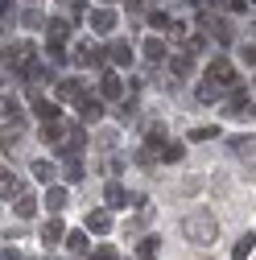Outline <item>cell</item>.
I'll use <instances>...</instances> for the list:
<instances>
[{"instance_id":"cell-1","label":"cell","mask_w":256,"mask_h":260,"mask_svg":"<svg viewBox=\"0 0 256 260\" xmlns=\"http://www.w3.org/2000/svg\"><path fill=\"white\" fill-rule=\"evenodd\" d=\"M182 236L190 240V244H215L219 240V223H215V215L211 211H190L186 219H182Z\"/></svg>"},{"instance_id":"cell-2","label":"cell","mask_w":256,"mask_h":260,"mask_svg":"<svg viewBox=\"0 0 256 260\" xmlns=\"http://www.w3.org/2000/svg\"><path fill=\"white\" fill-rule=\"evenodd\" d=\"M207 75H211V83H215V87H236V83H240V79H236V67H232L228 58H215Z\"/></svg>"},{"instance_id":"cell-3","label":"cell","mask_w":256,"mask_h":260,"mask_svg":"<svg viewBox=\"0 0 256 260\" xmlns=\"http://www.w3.org/2000/svg\"><path fill=\"white\" fill-rule=\"evenodd\" d=\"M199 29H207V34H215L219 42H232V25L223 21V17H215V13H199Z\"/></svg>"},{"instance_id":"cell-4","label":"cell","mask_w":256,"mask_h":260,"mask_svg":"<svg viewBox=\"0 0 256 260\" xmlns=\"http://www.w3.org/2000/svg\"><path fill=\"white\" fill-rule=\"evenodd\" d=\"M91 29L95 34H112L116 29V13L112 9H91Z\"/></svg>"},{"instance_id":"cell-5","label":"cell","mask_w":256,"mask_h":260,"mask_svg":"<svg viewBox=\"0 0 256 260\" xmlns=\"http://www.w3.org/2000/svg\"><path fill=\"white\" fill-rule=\"evenodd\" d=\"M100 95H104V100H120V95H124V83H120V75L104 71V79H100Z\"/></svg>"},{"instance_id":"cell-6","label":"cell","mask_w":256,"mask_h":260,"mask_svg":"<svg viewBox=\"0 0 256 260\" xmlns=\"http://www.w3.org/2000/svg\"><path fill=\"white\" fill-rule=\"evenodd\" d=\"M54 95H58L62 104H71V100L83 95V87H79V79H58V83H54Z\"/></svg>"},{"instance_id":"cell-7","label":"cell","mask_w":256,"mask_h":260,"mask_svg":"<svg viewBox=\"0 0 256 260\" xmlns=\"http://www.w3.org/2000/svg\"><path fill=\"white\" fill-rule=\"evenodd\" d=\"M244 108H248V91H244V87H232L228 104H223V116H240Z\"/></svg>"},{"instance_id":"cell-8","label":"cell","mask_w":256,"mask_h":260,"mask_svg":"<svg viewBox=\"0 0 256 260\" xmlns=\"http://www.w3.org/2000/svg\"><path fill=\"white\" fill-rule=\"evenodd\" d=\"M83 145H87V137H83V124H67V141H62V153H67V149H71V153H79Z\"/></svg>"},{"instance_id":"cell-9","label":"cell","mask_w":256,"mask_h":260,"mask_svg":"<svg viewBox=\"0 0 256 260\" xmlns=\"http://www.w3.org/2000/svg\"><path fill=\"white\" fill-rule=\"evenodd\" d=\"M79 120H83V124L104 120V104H100V100H79Z\"/></svg>"},{"instance_id":"cell-10","label":"cell","mask_w":256,"mask_h":260,"mask_svg":"<svg viewBox=\"0 0 256 260\" xmlns=\"http://www.w3.org/2000/svg\"><path fill=\"white\" fill-rule=\"evenodd\" d=\"M87 232L108 236V232H112V215H108V211H91V215H87Z\"/></svg>"},{"instance_id":"cell-11","label":"cell","mask_w":256,"mask_h":260,"mask_svg":"<svg viewBox=\"0 0 256 260\" xmlns=\"http://www.w3.org/2000/svg\"><path fill=\"white\" fill-rule=\"evenodd\" d=\"M46 34H50V42H62V38H71V21H67V17H54V21L46 25Z\"/></svg>"},{"instance_id":"cell-12","label":"cell","mask_w":256,"mask_h":260,"mask_svg":"<svg viewBox=\"0 0 256 260\" xmlns=\"http://www.w3.org/2000/svg\"><path fill=\"white\" fill-rule=\"evenodd\" d=\"M46 207L50 211H67V186H50L46 190Z\"/></svg>"},{"instance_id":"cell-13","label":"cell","mask_w":256,"mask_h":260,"mask_svg":"<svg viewBox=\"0 0 256 260\" xmlns=\"http://www.w3.org/2000/svg\"><path fill=\"white\" fill-rule=\"evenodd\" d=\"M13 194H21V182L13 178V170H0V199H13Z\"/></svg>"},{"instance_id":"cell-14","label":"cell","mask_w":256,"mask_h":260,"mask_svg":"<svg viewBox=\"0 0 256 260\" xmlns=\"http://www.w3.org/2000/svg\"><path fill=\"white\" fill-rule=\"evenodd\" d=\"M232 149L248 161H256V137H232Z\"/></svg>"},{"instance_id":"cell-15","label":"cell","mask_w":256,"mask_h":260,"mask_svg":"<svg viewBox=\"0 0 256 260\" xmlns=\"http://www.w3.org/2000/svg\"><path fill=\"white\" fill-rule=\"evenodd\" d=\"M108 58L116 62V67H128V62H133V46H124V42H116V46H108Z\"/></svg>"},{"instance_id":"cell-16","label":"cell","mask_w":256,"mask_h":260,"mask_svg":"<svg viewBox=\"0 0 256 260\" xmlns=\"http://www.w3.org/2000/svg\"><path fill=\"white\" fill-rule=\"evenodd\" d=\"M104 203H108V207H124V203H128V194H124V186H120V182H108Z\"/></svg>"},{"instance_id":"cell-17","label":"cell","mask_w":256,"mask_h":260,"mask_svg":"<svg viewBox=\"0 0 256 260\" xmlns=\"http://www.w3.org/2000/svg\"><path fill=\"white\" fill-rule=\"evenodd\" d=\"M34 116H38V120H46V124H50V120H58V104H50V100H34Z\"/></svg>"},{"instance_id":"cell-18","label":"cell","mask_w":256,"mask_h":260,"mask_svg":"<svg viewBox=\"0 0 256 260\" xmlns=\"http://www.w3.org/2000/svg\"><path fill=\"white\" fill-rule=\"evenodd\" d=\"M42 236H46V244H58L62 236H67V227H62V219H50V223L42 227Z\"/></svg>"},{"instance_id":"cell-19","label":"cell","mask_w":256,"mask_h":260,"mask_svg":"<svg viewBox=\"0 0 256 260\" xmlns=\"http://www.w3.org/2000/svg\"><path fill=\"white\" fill-rule=\"evenodd\" d=\"M145 58H149V62H162V58H166V42H162V38H149V42H145Z\"/></svg>"},{"instance_id":"cell-20","label":"cell","mask_w":256,"mask_h":260,"mask_svg":"<svg viewBox=\"0 0 256 260\" xmlns=\"http://www.w3.org/2000/svg\"><path fill=\"white\" fill-rule=\"evenodd\" d=\"M34 211H38V199H34V194H17V215H21V219H29Z\"/></svg>"},{"instance_id":"cell-21","label":"cell","mask_w":256,"mask_h":260,"mask_svg":"<svg viewBox=\"0 0 256 260\" xmlns=\"http://www.w3.org/2000/svg\"><path fill=\"white\" fill-rule=\"evenodd\" d=\"M34 182H54V166L50 161H34Z\"/></svg>"},{"instance_id":"cell-22","label":"cell","mask_w":256,"mask_h":260,"mask_svg":"<svg viewBox=\"0 0 256 260\" xmlns=\"http://www.w3.org/2000/svg\"><path fill=\"white\" fill-rule=\"evenodd\" d=\"M67 248H71L75 256H83V252H87V236H83V232H71V236H67Z\"/></svg>"},{"instance_id":"cell-23","label":"cell","mask_w":256,"mask_h":260,"mask_svg":"<svg viewBox=\"0 0 256 260\" xmlns=\"http://www.w3.org/2000/svg\"><path fill=\"white\" fill-rule=\"evenodd\" d=\"M252 244H256V236H252V232H248V236H240V240H236V252H232V256H236V260H244V256L252 252Z\"/></svg>"},{"instance_id":"cell-24","label":"cell","mask_w":256,"mask_h":260,"mask_svg":"<svg viewBox=\"0 0 256 260\" xmlns=\"http://www.w3.org/2000/svg\"><path fill=\"white\" fill-rule=\"evenodd\" d=\"M42 141H50V145H62V128H58L54 120H50V124L42 128Z\"/></svg>"},{"instance_id":"cell-25","label":"cell","mask_w":256,"mask_h":260,"mask_svg":"<svg viewBox=\"0 0 256 260\" xmlns=\"http://www.w3.org/2000/svg\"><path fill=\"white\" fill-rule=\"evenodd\" d=\"M211 137H219L215 124H203V128H195V133H190V141H211Z\"/></svg>"},{"instance_id":"cell-26","label":"cell","mask_w":256,"mask_h":260,"mask_svg":"<svg viewBox=\"0 0 256 260\" xmlns=\"http://www.w3.org/2000/svg\"><path fill=\"white\" fill-rule=\"evenodd\" d=\"M46 54H50V62H67V46H62V42H50Z\"/></svg>"},{"instance_id":"cell-27","label":"cell","mask_w":256,"mask_h":260,"mask_svg":"<svg viewBox=\"0 0 256 260\" xmlns=\"http://www.w3.org/2000/svg\"><path fill=\"white\" fill-rule=\"evenodd\" d=\"M67 182H83V166L75 161V153H71V161H67Z\"/></svg>"},{"instance_id":"cell-28","label":"cell","mask_w":256,"mask_h":260,"mask_svg":"<svg viewBox=\"0 0 256 260\" xmlns=\"http://www.w3.org/2000/svg\"><path fill=\"white\" fill-rule=\"evenodd\" d=\"M157 157H162V161H182V145H162Z\"/></svg>"},{"instance_id":"cell-29","label":"cell","mask_w":256,"mask_h":260,"mask_svg":"<svg viewBox=\"0 0 256 260\" xmlns=\"http://www.w3.org/2000/svg\"><path fill=\"white\" fill-rule=\"evenodd\" d=\"M190 67H195L190 54H178V58H174V75H190Z\"/></svg>"},{"instance_id":"cell-30","label":"cell","mask_w":256,"mask_h":260,"mask_svg":"<svg viewBox=\"0 0 256 260\" xmlns=\"http://www.w3.org/2000/svg\"><path fill=\"white\" fill-rule=\"evenodd\" d=\"M215 91H219V87H215L211 79H203V83H199V100H215Z\"/></svg>"},{"instance_id":"cell-31","label":"cell","mask_w":256,"mask_h":260,"mask_svg":"<svg viewBox=\"0 0 256 260\" xmlns=\"http://www.w3.org/2000/svg\"><path fill=\"white\" fill-rule=\"evenodd\" d=\"M157 248H162V244H157L153 236H145V240H141V256H157Z\"/></svg>"},{"instance_id":"cell-32","label":"cell","mask_w":256,"mask_h":260,"mask_svg":"<svg viewBox=\"0 0 256 260\" xmlns=\"http://www.w3.org/2000/svg\"><path fill=\"white\" fill-rule=\"evenodd\" d=\"M149 25H153V29H170V17H166V13H149Z\"/></svg>"},{"instance_id":"cell-33","label":"cell","mask_w":256,"mask_h":260,"mask_svg":"<svg viewBox=\"0 0 256 260\" xmlns=\"http://www.w3.org/2000/svg\"><path fill=\"white\" fill-rule=\"evenodd\" d=\"M91 260H116V248H108V244H104V248H95Z\"/></svg>"},{"instance_id":"cell-34","label":"cell","mask_w":256,"mask_h":260,"mask_svg":"<svg viewBox=\"0 0 256 260\" xmlns=\"http://www.w3.org/2000/svg\"><path fill=\"white\" fill-rule=\"evenodd\" d=\"M232 9H236V13H252L256 0H232Z\"/></svg>"},{"instance_id":"cell-35","label":"cell","mask_w":256,"mask_h":260,"mask_svg":"<svg viewBox=\"0 0 256 260\" xmlns=\"http://www.w3.org/2000/svg\"><path fill=\"white\" fill-rule=\"evenodd\" d=\"M21 21H25V25H29V29H38V25H42V13H34V9H29V13H25V17H21Z\"/></svg>"},{"instance_id":"cell-36","label":"cell","mask_w":256,"mask_h":260,"mask_svg":"<svg viewBox=\"0 0 256 260\" xmlns=\"http://www.w3.org/2000/svg\"><path fill=\"white\" fill-rule=\"evenodd\" d=\"M244 62H252V67H256V46H244Z\"/></svg>"},{"instance_id":"cell-37","label":"cell","mask_w":256,"mask_h":260,"mask_svg":"<svg viewBox=\"0 0 256 260\" xmlns=\"http://www.w3.org/2000/svg\"><path fill=\"white\" fill-rule=\"evenodd\" d=\"M0 260H21V252H13V248H9V252H0Z\"/></svg>"},{"instance_id":"cell-38","label":"cell","mask_w":256,"mask_h":260,"mask_svg":"<svg viewBox=\"0 0 256 260\" xmlns=\"http://www.w3.org/2000/svg\"><path fill=\"white\" fill-rule=\"evenodd\" d=\"M128 9H141V0H128Z\"/></svg>"},{"instance_id":"cell-39","label":"cell","mask_w":256,"mask_h":260,"mask_svg":"<svg viewBox=\"0 0 256 260\" xmlns=\"http://www.w3.org/2000/svg\"><path fill=\"white\" fill-rule=\"evenodd\" d=\"M195 5H211V0H195Z\"/></svg>"},{"instance_id":"cell-40","label":"cell","mask_w":256,"mask_h":260,"mask_svg":"<svg viewBox=\"0 0 256 260\" xmlns=\"http://www.w3.org/2000/svg\"><path fill=\"white\" fill-rule=\"evenodd\" d=\"M141 260H153V256H141Z\"/></svg>"},{"instance_id":"cell-41","label":"cell","mask_w":256,"mask_h":260,"mask_svg":"<svg viewBox=\"0 0 256 260\" xmlns=\"http://www.w3.org/2000/svg\"><path fill=\"white\" fill-rule=\"evenodd\" d=\"M252 112H256V108H252Z\"/></svg>"}]
</instances>
